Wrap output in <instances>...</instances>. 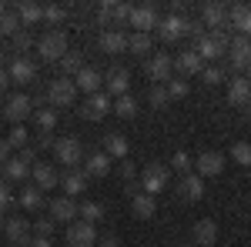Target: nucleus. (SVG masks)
<instances>
[{
    "label": "nucleus",
    "instance_id": "36",
    "mask_svg": "<svg viewBox=\"0 0 251 247\" xmlns=\"http://www.w3.org/2000/svg\"><path fill=\"white\" fill-rule=\"evenodd\" d=\"M137 107H141V104H137L134 97L124 94V97H117V100H114V107H111V111H114L117 117H124V120H131V117H137Z\"/></svg>",
    "mask_w": 251,
    "mask_h": 247
},
{
    "label": "nucleus",
    "instance_id": "43",
    "mask_svg": "<svg viewBox=\"0 0 251 247\" xmlns=\"http://www.w3.org/2000/svg\"><path fill=\"white\" fill-rule=\"evenodd\" d=\"M201 80H204L208 87H218V84H225V70H221L218 64H204V70H201Z\"/></svg>",
    "mask_w": 251,
    "mask_h": 247
},
{
    "label": "nucleus",
    "instance_id": "40",
    "mask_svg": "<svg viewBox=\"0 0 251 247\" xmlns=\"http://www.w3.org/2000/svg\"><path fill=\"white\" fill-rule=\"evenodd\" d=\"M148 104L154 107V111H164L168 104H171V97L164 90V84H151V90H148Z\"/></svg>",
    "mask_w": 251,
    "mask_h": 247
},
{
    "label": "nucleus",
    "instance_id": "26",
    "mask_svg": "<svg viewBox=\"0 0 251 247\" xmlns=\"http://www.w3.org/2000/svg\"><path fill=\"white\" fill-rule=\"evenodd\" d=\"M228 104H234V107L251 104V84L245 77H231V80H228Z\"/></svg>",
    "mask_w": 251,
    "mask_h": 247
},
{
    "label": "nucleus",
    "instance_id": "17",
    "mask_svg": "<svg viewBox=\"0 0 251 247\" xmlns=\"http://www.w3.org/2000/svg\"><path fill=\"white\" fill-rule=\"evenodd\" d=\"M30 111H34V100L27 94H14L7 100V107H3V117H7L10 124H24V120L30 117Z\"/></svg>",
    "mask_w": 251,
    "mask_h": 247
},
{
    "label": "nucleus",
    "instance_id": "27",
    "mask_svg": "<svg viewBox=\"0 0 251 247\" xmlns=\"http://www.w3.org/2000/svg\"><path fill=\"white\" fill-rule=\"evenodd\" d=\"M104 154L107 157H117V160H127V154H131V140L124 137V134H107L104 137Z\"/></svg>",
    "mask_w": 251,
    "mask_h": 247
},
{
    "label": "nucleus",
    "instance_id": "3",
    "mask_svg": "<svg viewBox=\"0 0 251 247\" xmlns=\"http://www.w3.org/2000/svg\"><path fill=\"white\" fill-rule=\"evenodd\" d=\"M47 100H50L54 111H57V107H71V104H77V87H74V80H71V77H57V80H50V87H47Z\"/></svg>",
    "mask_w": 251,
    "mask_h": 247
},
{
    "label": "nucleus",
    "instance_id": "12",
    "mask_svg": "<svg viewBox=\"0 0 251 247\" xmlns=\"http://www.w3.org/2000/svg\"><path fill=\"white\" fill-rule=\"evenodd\" d=\"M7 74H10V84L27 87V84L37 80V64L27 60V57H14V60H10V67H7Z\"/></svg>",
    "mask_w": 251,
    "mask_h": 247
},
{
    "label": "nucleus",
    "instance_id": "30",
    "mask_svg": "<svg viewBox=\"0 0 251 247\" xmlns=\"http://www.w3.org/2000/svg\"><path fill=\"white\" fill-rule=\"evenodd\" d=\"M97 44H100L104 54H124V50H127V34H124V30H104Z\"/></svg>",
    "mask_w": 251,
    "mask_h": 247
},
{
    "label": "nucleus",
    "instance_id": "58",
    "mask_svg": "<svg viewBox=\"0 0 251 247\" xmlns=\"http://www.w3.org/2000/svg\"><path fill=\"white\" fill-rule=\"evenodd\" d=\"M0 67H3V50H0Z\"/></svg>",
    "mask_w": 251,
    "mask_h": 247
},
{
    "label": "nucleus",
    "instance_id": "9",
    "mask_svg": "<svg viewBox=\"0 0 251 247\" xmlns=\"http://www.w3.org/2000/svg\"><path fill=\"white\" fill-rule=\"evenodd\" d=\"M71 80H74L77 94H87V97H91V94H97V90H104V74H100L97 67H87V64H84V67H80Z\"/></svg>",
    "mask_w": 251,
    "mask_h": 247
},
{
    "label": "nucleus",
    "instance_id": "51",
    "mask_svg": "<svg viewBox=\"0 0 251 247\" xmlns=\"http://www.w3.org/2000/svg\"><path fill=\"white\" fill-rule=\"evenodd\" d=\"M10 151H14V147H10L7 140H0V164H3V160H10Z\"/></svg>",
    "mask_w": 251,
    "mask_h": 247
},
{
    "label": "nucleus",
    "instance_id": "11",
    "mask_svg": "<svg viewBox=\"0 0 251 247\" xmlns=\"http://www.w3.org/2000/svg\"><path fill=\"white\" fill-rule=\"evenodd\" d=\"M104 94L107 97H124L131 94V74L124 70V67H111L107 74H104Z\"/></svg>",
    "mask_w": 251,
    "mask_h": 247
},
{
    "label": "nucleus",
    "instance_id": "41",
    "mask_svg": "<svg viewBox=\"0 0 251 247\" xmlns=\"http://www.w3.org/2000/svg\"><path fill=\"white\" fill-rule=\"evenodd\" d=\"M191 164H194V157H188V151H174V154H171V160H168V171L191 174Z\"/></svg>",
    "mask_w": 251,
    "mask_h": 247
},
{
    "label": "nucleus",
    "instance_id": "49",
    "mask_svg": "<svg viewBox=\"0 0 251 247\" xmlns=\"http://www.w3.org/2000/svg\"><path fill=\"white\" fill-rule=\"evenodd\" d=\"M34 230H37V237H50V234H54V221H50V217H44V221L34 224Z\"/></svg>",
    "mask_w": 251,
    "mask_h": 247
},
{
    "label": "nucleus",
    "instance_id": "25",
    "mask_svg": "<svg viewBox=\"0 0 251 247\" xmlns=\"http://www.w3.org/2000/svg\"><path fill=\"white\" fill-rule=\"evenodd\" d=\"M84 174H87V177H107V174H111V157L104 151L84 154Z\"/></svg>",
    "mask_w": 251,
    "mask_h": 247
},
{
    "label": "nucleus",
    "instance_id": "13",
    "mask_svg": "<svg viewBox=\"0 0 251 247\" xmlns=\"http://www.w3.org/2000/svg\"><path fill=\"white\" fill-rule=\"evenodd\" d=\"M228 60H231L234 70H245V74H248V67H251V37H231V44H228Z\"/></svg>",
    "mask_w": 251,
    "mask_h": 247
},
{
    "label": "nucleus",
    "instance_id": "57",
    "mask_svg": "<svg viewBox=\"0 0 251 247\" xmlns=\"http://www.w3.org/2000/svg\"><path fill=\"white\" fill-rule=\"evenodd\" d=\"M245 80H248V84H251V67H248V77H245Z\"/></svg>",
    "mask_w": 251,
    "mask_h": 247
},
{
    "label": "nucleus",
    "instance_id": "18",
    "mask_svg": "<svg viewBox=\"0 0 251 247\" xmlns=\"http://www.w3.org/2000/svg\"><path fill=\"white\" fill-rule=\"evenodd\" d=\"M27 174H30V151L17 154V157H10V160H3V180H27Z\"/></svg>",
    "mask_w": 251,
    "mask_h": 247
},
{
    "label": "nucleus",
    "instance_id": "54",
    "mask_svg": "<svg viewBox=\"0 0 251 247\" xmlns=\"http://www.w3.org/2000/svg\"><path fill=\"white\" fill-rule=\"evenodd\" d=\"M97 247H121V244H117L114 237H104V241H100V244H97Z\"/></svg>",
    "mask_w": 251,
    "mask_h": 247
},
{
    "label": "nucleus",
    "instance_id": "47",
    "mask_svg": "<svg viewBox=\"0 0 251 247\" xmlns=\"http://www.w3.org/2000/svg\"><path fill=\"white\" fill-rule=\"evenodd\" d=\"M30 47H34V37L20 30L17 37H14V50H17V57H24V50H30Z\"/></svg>",
    "mask_w": 251,
    "mask_h": 247
},
{
    "label": "nucleus",
    "instance_id": "59",
    "mask_svg": "<svg viewBox=\"0 0 251 247\" xmlns=\"http://www.w3.org/2000/svg\"><path fill=\"white\" fill-rule=\"evenodd\" d=\"M177 247H188V244H177Z\"/></svg>",
    "mask_w": 251,
    "mask_h": 247
},
{
    "label": "nucleus",
    "instance_id": "48",
    "mask_svg": "<svg viewBox=\"0 0 251 247\" xmlns=\"http://www.w3.org/2000/svg\"><path fill=\"white\" fill-rule=\"evenodd\" d=\"M10 204H14V194H10V184H3V180H0V214H3V210L10 207Z\"/></svg>",
    "mask_w": 251,
    "mask_h": 247
},
{
    "label": "nucleus",
    "instance_id": "7",
    "mask_svg": "<svg viewBox=\"0 0 251 247\" xmlns=\"http://www.w3.org/2000/svg\"><path fill=\"white\" fill-rule=\"evenodd\" d=\"M111 107H114V100L104 94V90H97V94H91L80 104V117L84 120H104V117L111 114Z\"/></svg>",
    "mask_w": 251,
    "mask_h": 247
},
{
    "label": "nucleus",
    "instance_id": "45",
    "mask_svg": "<svg viewBox=\"0 0 251 247\" xmlns=\"http://www.w3.org/2000/svg\"><path fill=\"white\" fill-rule=\"evenodd\" d=\"M231 157L241 164V167H251V144H245V140H238L231 147Z\"/></svg>",
    "mask_w": 251,
    "mask_h": 247
},
{
    "label": "nucleus",
    "instance_id": "19",
    "mask_svg": "<svg viewBox=\"0 0 251 247\" xmlns=\"http://www.w3.org/2000/svg\"><path fill=\"white\" fill-rule=\"evenodd\" d=\"M30 180H34V187L44 194V190H54L60 184V174L54 171V164H34V167H30Z\"/></svg>",
    "mask_w": 251,
    "mask_h": 247
},
{
    "label": "nucleus",
    "instance_id": "33",
    "mask_svg": "<svg viewBox=\"0 0 251 247\" xmlns=\"http://www.w3.org/2000/svg\"><path fill=\"white\" fill-rule=\"evenodd\" d=\"M17 204L24 210H40V207H44V194H40L34 184H24V190L17 194Z\"/></svg>",
    "mask_w": 251,
    "mask_h": 247
},
{
    "label": "nucleus",
    "instance_id": "20",
    "mask_svg": "<svg viewBox=\"0 0 251 247\" xmlns=\"http://www.w3.org/2000/svg\"><path fill=\"white\" fill-rule=\"evenodd\" d=\"M191 237H194V247H214L218 244V221L214 217H201L194 224Z\"/></svg>",
    "mask_w": 251,
    "mask_h": 247
},
{
    "label": "nucleus",
    "instance_id": "34",
    "mask_svg": "<svg viewBox=\"0 0 251 247\" xmlns=\"http://www.w3.org/2000/svg\"><path fill=\"white\" fill-rule=\"evenodd\" d=\"M151 47H154V37H151V34H127V50H131V54L148 57Z\"/></svg>",
    "mask_w": 251,
    "mask_h": 247
},
{
    "label": "nucleus",
    "instance_id": "53",
    "mask_svg": "<svg viewBox=\"0 0 251 247\" xmlns=\"http://www.w3.org/2000/svg\"><path fill=\"white\" fill-rule=\"evenodd\" d=\"M7 84H10V74H7V67H0V94L7 90Z\"/></svg>",
    "mask_w": 251,
    "mask_h": 247
},
{
    "label": "nucleus",
    "instance_id": "29",
    "mask_svg": "<svg viewBox=\"0 0 251 247\" xmlns=\"http://www.w3.org/2000/svg\"><path fill=\"white\" fill-rule=\"evenodd\" d=\"M211 30H228V7L225 3H204V20Z\"/></svg>",
    "mask_w": 251,
    "mask_h": 247
},
{
    "label": "nucleus",
    "instance_id": "22",
    "mask_svg": "<svg viewBox=\"0 0 251 247\" xmlns=\"http://www.w3.org/2000/svg\"><path fill=\"white\" fill-rule=\"evenodd\" d=\"M228 27L238 30V37H251V7L248 3L228 7Z\"/></svg>",
    "mask_w": 251,
    "mask_h": 247
},
{
    "label": "nucleus",
    "instance_id": "24",
    "mask_svg": "<svg viewBox=\"0 0 251 247\" xmlns=\"http://www.w3.org/2000/svg\"><path fill=\"white\" fill-rule=\"evenodd\" d=\"M174 60V70H177V77H194V74H201L204 70V60L198 57L194 50H181L177 57H171Z\"/></svg>",
    "mask_w": 251,
    "mask_h": 247
},
{
    "label": "nucleus",
    "instance_id": "37",
    "mask_svg": "<svg viewBox=\"0 0 251 247\" xmlns=\"http://www.w3.org/2000/svg\"><path fill=\"white\" fill-rule=\"evenodd\" d=\"M84 67V54L80 50H67L64 57H60V70H64V77H74Z\"/></svg>",
    "mask_w": 251,
    "mask_h": 247
},
{
    "label": "nucleus",
    "instance_id": "55",
    "mask_svg": "<svg viewBox=\"0 0 251 247\" xmlns=\"http://www.w3.org/2000/svg\"><path fill=\"white\" fill-rule=\"evenodd\" d=\"M7 10H10V7H7V3H0V14H7Z\"/></svg>",
    "mask_w": 251,
    "mask_h": 247
},
{
    "label": "nucleus",
    "instance_id": "44",
    "mask_svg": "<svg viewBox=\"0 0 251 247\" xmlns=\"http://www.w3.org/2000/svg\"><path fill=\"white\" fill-rule=\"evenodd\" d=\"M7 144H10V147H24V151H27V127H24V124H14V127H10V134H7Z\"/></svg>",
    "mask_w": 251,
    "mask_h": 247
},
{
    "label": "nucleus",
    "instance_id": "6",
    "mask_svg": "<svg viewBox=\"0 0 251 247\" xmlns=\"http://www.w3.org/2000/svg\"><path fill=\"white\" fill-rule=\"evenodd\" d=\"M157 10L151 7V3H141V7H131V17H127V23L134 27V34H154L157 30Z\"/></svg>",
    "mask_w": 251,
    "mask_h": 247
},
{
    "label": "nucleus",
    "instance_id": "5",
    "mask_svg": "<svg viewBox=\"0 0 251 247\" xmlns=\"http://www.w3.org/2000/svg\"><path fill=\"white\" fill-rule=\"evenodd\" d=\"M157 37L164 40V44H177L181 37H188V20L177 17V14H168V17L157 20Z\"/></svg>",
    "mask_w": 251,
    "mask_h": 247
},
{
    "label": "nucleus",
    "instance_id": "16",
    "mask_svg": "<svg viewBox=\"0 0 251 247\" xmlns=\"http://www.w3.org/2000/svg\"><path fill=\"white\" fill-rule=\"evenodd\" d=\"M67 244H71V247H94V244H97L94 224H84V221L67 224Z\"/></svg>",
    "mask_w": 251,
    "mask_h": 247
},
{
    "label": "nucleus",
    "instance_id": "1",
    "mask_svg": "<svg viewBox=\"0 0 251 247\" xmlns=\"http://www.w3.org/2000/svg\"><path fill=\"white\" fill-rule=\"evenodd\" d=\"M34 47H37L40 60H47V64H54V60L60 64V57L71 50V44H67V34H64V30H47Z\"/></svg>",
    "mask_w": 251,
    "mask_h": 247
},
{
    "label": "nucleus",
    "instance_id": "14",
    "mask_svg": "<svg viewBox=\"0 0 251 247\" xmlns=\"http://www.w3.org/2000/svg\"><path fill=\"white\" fill-rule=\"evenodd\" d=\"M47 217H50L54 224H74V221H77V204H74V197H54L50 207H47Z\"/></svg>",
    "mask_w": 251,
    "mask_h": 247
},
{
    "label": "nucleus",
    "instance_id": "28",
    "mask_svg": "<svg viewBox=\"0 0 251 247\" xmlns=\"http://www.w3.org/2000/svg\"><path fill=\"white\" fill-rule=\"evenodd\" d=\"M131 210H134V217H141V221H151L154 210H157V201L151 197V194L137 190V194H131Z\"/></svg>",
    "mask_w": 251,
    "mask_h": 247
},
{
    "label": "nucleus",
    "instance_id": "50",
    "mask_svg": "<svg viewBox=\"0 0 251 247\" xmlns=\"http://www.w3.org/2000/svg\"><path fill=\"white\" fill-rule=\"evenodd\" d=\"M121 177H124V180H131V177H134V164H131V160H124V164H121Z\"/></svg>",
    "mask_w": 251,
    "mask_h": 247
},
{
    "label": "nucleus",
    "instance_id": "31",
    "mask_svg": "<svg viewBox=\"0 0 251 247\" xmlns=\"http://www.w3.org/2000/svg\"><path fill=\"white\" fill-rule=\"evenodd\" d=\"M14 14H17L20 27H30V23H40V20H44V7L27 0V3H17V7H14Z\"/></svg>",
    "mask_w": 251,
    "mask_h": 247
},
{
    "label": "nucleus",
    "instance_id": "38",
    "mask_svg": "<svg viewBox=\"0 0 251 247\" xmlns=\"http://www.w3.org/2000/svg\"><path fill=\"white\" fill-rule=\"evenodd\" d=\"M34 120H37V127H40V134H47V131H54V127H57V111H54V107H40L37 114H34Z\"/></svg>",
    "mask_w": 251,
    "mask_h": 247
},
{
    "label": "nucleus",
    "instance_id": "21",
    "mask_svg": "<svg viewBox=\"0 0 251 247\" xmlns=\"http://www.w3.org/2000/svg\"><path fill=\"white\" fill-rule=\"evenodd\" d=\"M177 197L181 201H201L204 197V177H198V174H181V180H177Z\"/></svg>",
    "mask_w": 251,
    "mask_h": 247
},
{
    "label": "nucleus",
    "instance_id": "4",
    "mask_svg": "<svg viewBox=\"0 0 251 247\" xmlns=\"http://www.w3.org/2000/svg\"><path fill=\"white\" fill-rule=\"evenodd\" d=\"M168 180H171V171H168L164 164H148L144 174H141V190L151 194V197H157L161 190L168 187Z\"/></svg>",
    "mask_w": 251,
    "mask_h": 247
},
{
    "label": "nucleus",
    "instance_id": "2",
    "mask_svg": "<svg viewBox=\"0 0 251 247\" xmlns=\"http://www.w3.org/2000/svg\"><path fill=\"white\" fill-rule=\"evenodd\" d=\"M54 160L64 164L67 171H74L80 160H84V147H80L77 137H60V140H54Z\"/></svg>",
    "mask_w": 251,
    "mask_h": 247
},
{
    "label": "nucleus",
    "instance_id": "46",
    "mask_svg": "<svg viewBox=\"0 0 251 247\" xmlns=\"http://www.w3.org/2000/svg\"><path fill=\"white\" fill-rule=\"evenodd\" d=\"M64 14H67V10H64L60 3H47V7H44V20H47V23H60Z\"/></svg>",
    "mask_w": 251,
    "mask_h": 247
},
{
    "label": "nucleus",
    "instance_id": "8",
    "mask_svg": "<svg viewBox=\"0 0 251 247\" xmlns=\"http://www.w3.org/2000/svg\"><path fill=\"white\" fill-rule=\"evenodd\" d=\"M144 70H148V77H151V84H168L174 77V60L168 57V54H151L148 57V64H144Z\"/></svg>",
    "mask_w": 251,
    "mask_h": 247
},
{
    "label": "nucleus",
    "instance_id": "23",
    "mask_svg": "<svg viewBox=\"0 0 251 247\" xmlns=\"http://www.w3.org/2000/svg\"><path fill=\"white\" fill-rule=\"evenodd\" d=\"M87 180H91V177H87V174L80 171V167H74V171H67L64 177H60V187H64V197H80L84 190L91 187Z\"/></svg>",
    "mask_w": 251,
    "mask_h": 247
},
{
    "label": "nucleus",
    "instance_id": "35",
    "mask_svg": "<svg viewBox=\"0 0 251 247\" xmlns=\"http://www.w3.org/2000/svg\"><path fill=\"white\" fill-rule=\"evenodd\" d=\"M77 221L97 224V221H104V207H100L97 201H84V204H77Z\"/></svg>",
    "mask_w": 251,
    "mask_h": 247
},
{
    "label": "nucleus",
    "instance_id": "52",
    "mask_svg": "<svg viewBox=\"0 0 251 247\" xmlns=\"http://www.w3.org/2000/svg\"><path fill=\"white\" fill-rule=\"evenodd\" d=\"M27 247H50V237H30Z\"/></svg>",
    "mask_w": 251,
    "mask_h": 247
},
{
    "label": "nucleus",
    "instance_id": "10",
    "mask_svg": "<svg viewBox=\"0 0 251 247\" xmlns=\"http://www.w3.org/2000/svg\"><path fill=\"white\" fill-rule=\"evenodd\" d=\"M30 221L27 217H20V214H14V217H7L3 221V237L10 241V244H17V247H24V244H30Z\"/></svg>",
    "mask_w": 251,
    "mask_h": 247
},
{
    "label": "nucleus",
    "instance_id": "15",
    "mask_svg": "<svg viewBox=\"0 0 251 247\" xmlns=\"http://www.w3.org/2000/svg\"><path fill=\"white\" fill-rule=\"evenodd\" d=\"M225 154L221 151H204L194 157V167H198V177H218V174L225 171Z\"/></svg>",
    "mask_w": 251,
    "mask_h": 247
},
{
    "label": "nucleus",
    "instance_id": "39",
    "mask_svg": "<svg viewBox=\"0 0 251 247\" xmlns=\"http://www.w3.org/2000/svg\"><path fill=\"white\" fill-rule=\"evenodd\" d=\"M20 30V20H17V14L14 10H7V14H0V37H17Z\"/></svg>",
    "mask_w": 251,
    "mask_h": 247
},
{
    "label": "nucleus",
    "instance_id": "42",
    "mask_svg": "<svg viewBox=\"0 0 251 247\" xmlns=\"http://www.w3.org/2000/svg\"><path fill=\"white\" fill-rule=\"evenodd\" d=\"M164 90H168L171 100H181V97H188V80H184V77H171V80L164 84Z\"/></svg>",
    "mask_w": 251,
    "mask_h": 247
},
{
    "label": "nucleus",
    "instance_id": "32",
    "mask_svg": "<svg viewBox=\"0 0 251 247\" xmlns=\"http://www.w3.org/2000/svg\"><path fill=\"white\" fill-rule=\"evenodd\" d=\"M127 17H131V7H127V3H114V0H111V3H100V20H104V23H107V20H111V23H127Z\"/></svg>",
    "mask_w": 251,
    "mask_h": 247
},
{
    "label": "nucleus",
    "instance_id": "56",
    "mask_svg": "<svg viewBox=\"0 0 251 247\" xmlns=\"http://www.w3.org/2000/svg\"><path fill=\"white\" fill-rule=\"evenodd\" d=\"M3 221H7V217H3V214H0V230H3Z\"/></svg>",
    "mask_w": 251,
    "mask_h": 247
}]
</instances>
